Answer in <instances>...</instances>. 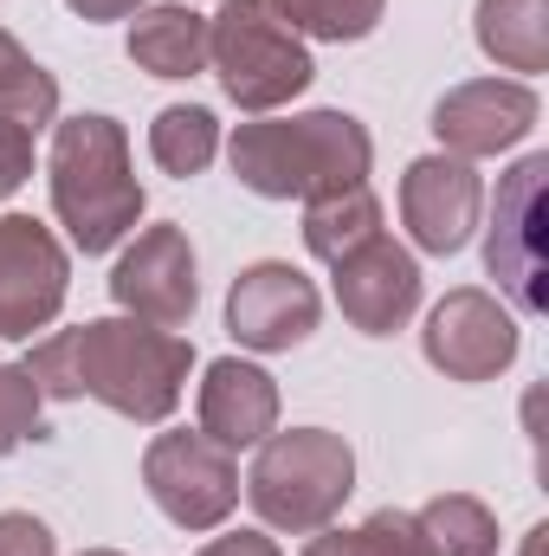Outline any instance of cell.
Masks as SVG:
<instances>
[{
	"mask_svg": "<svg viewBox=\"0 0 549 556\" xmlns=\"http://www.w3.org/2000/svg\"><path fill=\"white\" fill-rule=\"evenodd\" d=\"M220 142H227V130H220V117L207 104H168L149 124V162L162 175H175V181H194V175L214 168Z\"/></svg>",
	"mask_w": 549,
	"mask_h": 556,
	"instance_id": "19",
	"label": "cell"
},
{
	"mask_svg": "<svg viewBox=\"0 0 549 556\" xmlns=\"http://www.w3.org/2000/svg\"><path fill=\"white\" fill-rule=\"evenodd\" d=\"M246 505L259 511L266 531L310 538L343 518L356 492V446L330 427H284L253 446V472L240 479Z\"/></svg>",
	"mask_w": 549,
	"mask_h": 556,
	"instance_id": "4",
	"label": "cell"
},
{
	"mask_svg": "<svg viewBox=\"0 0 549 556\" xmlns=\"http://www.w3.org/2000/svg\"><path fill=\"white\" fill-rule=\"evenodd\" d=\"M207 72L246 117H278L317 85L310 39L291 33L272 0H220V13H207Z\"/></svg>",
	"mask_w": 549,
	"mask_h": 556,
	"instance_id": "5",
	"label": "cell"
},
{
	"mask_svg": "<svg viewBox=\"0 0 549 556\" xmlns=\"http://www.w3.org/2000/svg\"><path fill=\"white\" fill-rule=\"evenodd\" d=\"M65 298L72 247L33 214H0V343H33L39 330H52Z\"/></svg>",
	"mask_w": 549,
	"mask_h": 556,
	"instance_id": "9",
	"label": "cell"
},
{
	"mask_svg": "<svg viewBox=\"0 0 549 556\" xmlns=\"http://www.w3.org/2000/svg\"><path fill=\"white\" fill-rule=\"evenodd\" d=\"M85 26H111V20H130L137 7H149V0H65Z\"/></svg>",
	"mask_w": 549,
	"mask_h": 556,
	"instance_id": "27",
	"label": "cell"
},
{
	"mask_svg": "<svg viewBox=\"0 0 549 556\" xmlns=\"http://www.w3.org/2000/svg\"><path fill=\"white\" fill-rule=\"evenodd\" d=\"M304 556H362V544H356V531H343V525H323V531H310Z\"/></svg>",
	"mask_w": 549,
	"mask_h": 556,
	"instance_id": "28",
	"label": "cell"
},
{
	"mask_svg": "<svg viewBox=\"0 0 549 556\" xmlns=\"http://www.w3.org/2000/svg\"><path fill=\"white\" fill-rule=\"evenodd\" d=\"M111 298H117V311L137 317V324L188 330V317H194V304H201V260H194L188 227H175V220L137 227L130 247H124L117 266H111Z\"/></svg>",
	"mask_w": 549,
	"mask_h": 556,
	"instance_id": "10",
	"label": "cell"
},
{
	"mask_svg": "<svg viewBox=\"0 0 549 556\" xmlns=\"http://www.w3.org/2000/svg\"><path fill=\"white\" fill-rule=\"evenodd\" d=\"M233 181L259 201H317L336 188L369 181L375 137L349 111H297V117H253L220 142Z\"/></svg>",
	"mask_w": 549,
	"mask_h": 556,
	"instance_id": "3",
	"label": "cell"
},
{
	"mask_svg": "<svg viewBox=\"0 0 549 556\" xmlns=\"http://www.w3.org/2000/svg\"><path fill=\"white\" fill-rule=\"evenodd\" d=\"M472 39L478 52L511 72V78H544L549 72V0H478L472 7Z\"/></svg>",
	"mask_w": 549,
	"mask_h": 556,
	"instance_id": "17",
	"label": "cell"
},
{
	"mask_svg": "<svg viewBox=\"0 0 549 556\" xmlns=\"http://www.w3.org/2000/svg\"><path fill=\"white\" fill-rule=\"evenodd\" d=\"M485 220V175L478 162H459L446 149L433 155H413L401 168V227H408L413 253H433V260H452L472 247Z\"/></svg>",
	"mask_w": 549,
	"mask_h": 556,
	"instance_id": "12",
	"label": "cell"
},
{
	"mask_svg": "<svg viewBox=\"0 0 549 556\" xmlns=\"http://www.w3.org/2000/svg\"><path fill=\"white\" fill-rule=\"evenodd\" d=\"M420 531H426V551L433 556H498V511L472 492H439L426 498L420 511Z\"/></svg>",
	"mask_w": 549,
	"mask_h": 556,
	"instance_id": "20",
	"label": "cell"
},
{
	"mask_svg": "<svg viewBox=\"0 0 549 556\" xmlns=\"http://www.w3.org/2000/svg\"><path fill=\"white\" fill-rule=\"evenodd\" d=\"M78 556H124V551H78Z\"/></svg>",
	"mask_w": 549,
	"mask_h": 556,
	"instance_id": "31",
	"label": "cell"
},
{
	"mask_svg": "<svg viewBox=\"0 0 549 556\" xmlns=\"http://www.w3.org/2000/svg\"><path fill=\"white\" fill-rule=\"evenodd\" d=\"M33 142H39L33 130H20L13 117H0V201L20 194V188L33 181V155H39Z\"/></svg>",
	"mask_w": 549,
	"mask_h": 556,
	"instance_id": "24",
	"label": "cell"
},
{
	"mask_svg": "<svg viewBox=\"0 0 549 556\" xmlns=\"http://www.w3.org/2000/svg\"><path fill=\"white\" fill-rule=\"evenodd\" d=\"M524 350V324L518 311L485 291V285H459L446 291L426 324H420V356L446 376V382H498Z\"/></svg>",
	"mask_w": 549,
	"mask_h": 556,
	"instance_id": "8",
	"label": "cell"
},
{
	"mask_svg": "<svg viewBox=\"0 0 549 556\" xmlns=\"http://www.w3.org/2000/svg\"><path fill=\"white\" fill-rule=\"evenodd\" d=\"M518 556H549V525H531L524 544H518Z\"/></svg>",
	"mask_w": 549,
	"mask_h": 556,
	"instance_id": "30",
	"label": "cell"
},
{
	"mask_svg": "<svg viewBox=\"0 0 549 556\" xmlns=\"http://www.w3.org/2000/svg\"><path fill=\"white\" fill-rule=\"evenodd\" d=\"M142 492L175 531H220L240 511V453L214 446L201 427H168L142 446Z\"/></svg>",
	"mask_w": 549,
	"mask_h": 556,
	"instance_id": "6",
	"label": "cell"
},
{
	"mask_svg": "<svg viewBox=\"0 0 549 556\" xmlns=\"http://www.w3.org/2000/svg\"><path fill=\"white\" fill-rule=\"evenodd\" d=\"M46 433V395L26 376V363H0V459Z\"/></svg>",
	"mask_w": 549,
	"mask_h": 556,
	"instance_id": "22",
	"label": "cell"
},
{
	"mask_svg": "<svg viewBox=\"0 0 549 556\" xmlns=\"http://www.w3.org/2000/svg\"><path fill=\"white\" fill-rule=\"evenodd\" d=\"M278 382L272 369L246 363V356H214L201 369V389H194V427L227 446V453H253L266 433H278Z\"/></svg>",
	"mask_w": 549,
	"mask_h": 556,
	"instance_id": "15",
	"label": "cell"
},
{
	"mask_svg": "<svg viewBox=\"0 0 549 556\" xmlns=\"http://www.w3.org/2000/svg\"><path fill=\"white\" fill-rule=\"evenodd\" d=\"M46 181H52V220L65 227L72 253H111L137 233L142 194L130 130L104 111H78L52 124V155H46Z\"/></svg>",
	"mask_w": 549,
	"mask_h": 556,
	"instance_id": "2",
	"label": "cell"
},
{
	"mask_svg": "<svg viewBox=\"0 0 549 556\" xmlns=\"http://www.w3.org/2000/svg\"><path fill=\"white\" fill-rule=\"evenodd\" d=\"M0 556H59V538L33 511H0Z\"/></svg>",
	"mask_w": 549,
	"mask_h": 556,
	"instance_id": "25",
	"label": "cell"
},
{
	"mask_svg": "<svg viewBox=\"0 0 549 556\" xmlns=\"http://www.w3.org/2000/svg\"><path fill=\"white\" fill-rule=\"evenodd\" d=\"M272 7L291 20L297 39H323V46H356L388 13V0H272Z\"/></svg>",
	"mask_w": 549,
	"mask_h": 556,
	"instance_id": "21",
	"label": "cell"
},
{
	"mask_svg": "<svg viewBox=\"0 0 549 556\" xmlns=\"http://www.w3.org/2000/svg\"><path fill=\"white\" fill-rule=\"evenodd\" d=\"M537 124H544V98L524 78H465L433 104V137L459 162L511 155Z\"/></svg>",
	"mask_w": 549,
	"mask_h": 556,
	"instance_id": "13",
	"label": "cell"
},
{
	"mask_svg": "<svg viewBox=\"0 0 549 556\" xmlns=\"http://www.w3.org/2000/svg\"><path fill=\"white\" fill-rule=\"evenodd\" d=\"M194 556H284V551H278L272 531H246V525H240V531H227V525H220V531H214Z\"/></svg>",
	"mask_w": 549,
	"mask_h": 556,
	"instance_id": "26",
	"label": "cell"
},
{
	"mask_svg": "<svg viewBox=\"0 0 549 556\" xmlns=\"http://www.w3.org/2000/svg\"><path fill=\"white\" fill-rule=\"evenodd\" d=\"M330 291H336V311L349 317V330H362V337H395V330H408V317L420 311L426 278H420L413 247L375 233L369 247H356L349 260L330 266Z\"/></svg>",
	"mask_w": 549,
	"mask_h": 556,
	"instance_id": "14",
	"label": "cell"
},
{
	"mask_svg": "<svg viewBox=\"0 0 549 556\" xmlns=\"http://www.w3.org/2000/svg\"><path fill=\"white\" fill-rule=\"evenodd\" d=\"M544 181H549V155L531 149V155L498 181V207H491V227H485V273L498 278V298H505L518 317H537L549 304Z\"/></svg>",
	"mask_w": 549,
	"mask_h": 556,
	"instance_id": "7",
	"label": "cell"
},
{
	"mask_svg": "<svg viewBox=\"0 0 549 556\" xmlns=\"http://www.w3.org/2000/svg\"><path fill=\"white\" fill-rule=\"evenodd\" d=\"M317 324H323V291L291 260H253L227 285V330L253 356H284V350L310 343Z\"/></svg>",
	"mask_w": 549,
	"mask_h": 556,
	"instance_id": "11",
	"label": "cell"
},
{
	"mask_svg": "<svg viewBox=\"0 0 549 556\" xmlns=\"http://www.w3.org/2000/svg\"><path fill=\"white\" fill-rule=\"evenodd\" d=\"M130 65L149 78H201L207 72V13L194 0H149L130 13V39H124Z\"/></svg>",
	"mask_w": 549,
	"mask_h": 556,
	"instance_id": "16",
	"label": "cell"
},
{
	"mask_svg": "<svg viewBox=\"0 0 549 556\" xmlns=\"http://www.w3.org/2000/svg\"><path fill=\"white\" fill-rule=\"evenodd\" d=\"M26 65H39V59H33V52H26V46H20V39H13V33L0 26V85H13V78H20Z\"/></svg>",
	"mask_w": 549,
	"mask_h": 556,
	"instance_id": "29",
	"label": "cell"
},
{
	"mask_svg": "<svg viewBox=\"0 0 549 556\" xmlns=\"http://www.w3.org/2000/svg\"><path fill=\"white\" fill-rule=\"evenodd\" d=\"M382 220H388V214H382V194H375L369 181H356V188H336V194L304 201V247H310V260L336 266V260H349L356 247H369L375 233H388Z\"/></svg>",
	"mask_w": 549,
	"mask_h": 556,
	"instance_id": "18",
	"label": "cell"
},
{
	"mask_svg": "<svg viewBox=\"0 0 549 556\" xmlns=\"http://www.w3.org/2000/svg\"><path fill=\"white\" fill-rule=\"evenodd\" d=\"M356 544H362V556H433V551H426L420 518H413V511H401V505L369 511V518L356 525Z\"/></svg>",
	"mask_w": 549,
	"mask_h": 556,
	"instance_id": "23",
	"label": "cell"
},
{
	"mask_svg": "<svg viewBox=\"0 0 549 556\" xmlns=\"http://www.w3.org/2000/svg\"><path fill=\"white\" fill-rule=\"evenodd\" d=\"M26 376L46 402H98L137 427H162L188 395L194 343L181 330H155L117 311L85 317L72 330H46L26 356Z\"/></svg>",
	"mask_w": 549,
	"mask_h": 556,
	"instance_id": "1",
	"label": "cell"
}]
</instances>
